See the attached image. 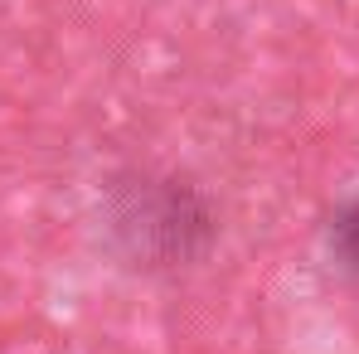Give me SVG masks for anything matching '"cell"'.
Returning a JSON list of instances; mask_svg holds the SVG:
<instances>
[{
    "instance_id": "cell-1",
    "label": "cell",
    "mask_w": 359,
    "mask_h": 354,
    "mask_svg": "<svg viewBox=\"0 0 359 354\" xmlns=\"http://www.w3.org/2000/svg\"><path fill=\"white\" fill-rule=\"evenodd\" d=\"M330 247H335L340 267L359 272V199L340 214V219H335V229H330Z\"/></svg>"
}]
</instances>
